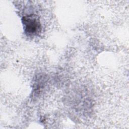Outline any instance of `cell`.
<instances>
[{
    "label": "cell",
    "mask_w": 129,
    "mask_h": 129,
    "mask_svg": "<svg viewBox=\"0 0 129 129\" xmlns=\"http://www.w3.org/2000/svg\"><path fill=\"white\" fill-rule=\"evenodd\" d=\"M22 21L25 26V31L28 35L35 34L40 30V24L36 18L31 16L25 17Z\"/></svg>",
    "instance_id": "obj_1"
}]
</instances>
